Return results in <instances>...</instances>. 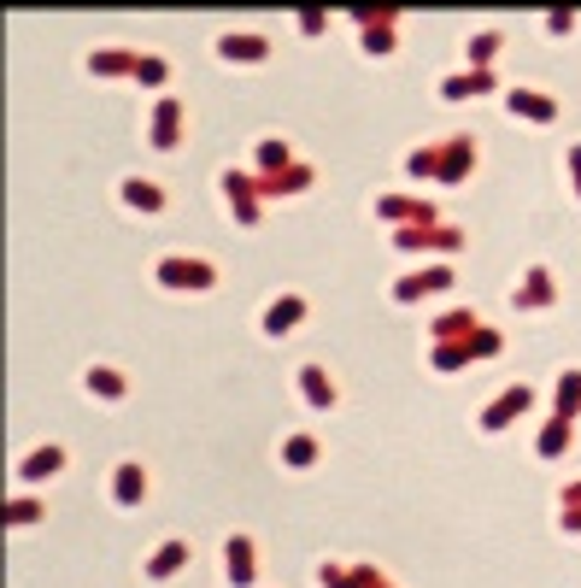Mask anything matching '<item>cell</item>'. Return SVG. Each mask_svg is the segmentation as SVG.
I'll list each match as a JSON object with an SVG mask.
<instances>
[{
  "mask_svg": "<svg viewBox=\"0 0 581 588\" xmlns=\"http://www.w3.org/2000/svg\"><path fill=\"white\" fill-rule=\"evenodd\" d=\"M153 283L170 295H206V289H217V265L200 260V253H159Z\"/></svg>",
  "mask_w": 581,
  "mask_h": 588,
  "instance_id": "obj_1",
  "label": "cell"
},
{
  "mask_svg": "<svg viewBox=\"0 0 581 588\" xmlns=\"http://www.w3.org/2000/svg\"><path fill=\"white\" fill-rule=\"evenodd\" d=\"M217 189H224V200H229V218H236L241 229H253L258 218H265V195H258V177H253V171L224 165V171H217Z\"/></svg>",
  "mask_w": 581,
  "mask_h": 588,
  "instance_id": "obj_2",
  "label": "cell"
},
{
  "mask_svg": "<svg viewBox=\"0 0 581 588\" xmlns=\"http://www.w3.org/2000/svg\"><path fill=\"white\" fill-rule=\"evenodd\" d=\"M476 160H482L476 136H446V141H434V171H429V183H441V189H458V183L476 171Z\"/></svg>",
  "mask_w": 581,
  "mask_h": 588,
  "instance_id": "obj_3",
  "label": "cell"
},
{
  "mask_svg": "<svg viewBox=\"0 0 581 588\" xmlns=\"http://www.w3.org/2000/svg\"><path fill=\"white\" fill-rule=\"evenodd\" d=\"M188 136V107L177 95H159V107L148 112V148L153 153H177Z\"/></svg>",
  "mask_w": 581,
  "mask_h": 588,
  "instance_id": "obj_4",
  "label": "cell"
},
{
  "mask_svg": "<svg viewBox=\"0 0 581 588\" xmlns=\"http://www.w3.org/2000/svg\"><path fill=\"white\" fill-rule=\"evenodd\" d=\"M529 406H534V389H529V383H505V389L482 406V418H476V424H482V436H500V429H511Z\"/></svg>",
  "mask_w": 581,
  "mask_h": 588,
  "instance_id": "obj_5",
  "label": "cell"
},
{
  "mask_svg": "<svg viewBox=\"0 0 581 588\" xmlns=\"http://www.w3.org/2000/svg\"><path fill=\"white\" fill-rule=\"evenodd\" d=\"M148 489H153V477H148V465H141V459H118V465H112V477H106L112 506H124V512L148 506Z\"/></svg>",
  "mask_w": 581,
  "mask_h": 588,
  "instance_id": "obj_6",
  "label": "cell"
},
{
  "mask_svg": "<svg viewBox=\"0 0 581 588\" xmlns=\"http://www.w3.org/2000/svg\"><path fill=\"white\" fill-rule=\"evenodd\" d=\"M188 565H194V541H188V536H165L148 559H141V577H148V583H170V577H182Z\"/></svg>",
  "mask_w": 581,
  "mask_h": 588,
  "instance_id": "obj_7",
  "label": "cell"
},
{
  "mask_svg": "<svg viewBox=\"0 0 581 588\" xmlns=\"http://www.w3.org/2000/svg\"><path fill=\"white\" fill-rule=\"evenodd\" d=\"M376 218L394 229H417V224H441V207L417 195H376Z\"/></svg>",
  "mask_w": 581,
  "mask_h": 588,
  "instance_id": "obj_8",
  "label": "cell"
},
{
  "mask_svg": "<svg viewBox=\"0 0 581 588\" xmlns=\"http://www.w3.org/2000/svg\"><path fill=\"white\" fill-rule=\"evenodd\" d=\"M394 248H400V253H458V248H464V229H453V224L394 229Z\"/></svg>",
  "mask_w": 581,
  "mask_h": 588,
  "instance_id": "obj_9",
  "label": "cell"
},
{
  "mask_svg": "<svg viewBox=\"0 0 581 588\" xmlns=\"http://www.w3.org/2000/svg\"><path fill=\"white\" fill-rule=\"evenodd\" d=\"M453 283H458V271L434 260V265H424V271H412V277H400V283H394V300H400V306H417V300H429V295H446Z\"/></svg>",
  "mask_w": 581,
  "mask_h": 588,
  "instance_id": "obj_10",
  "label": "cell"
},
{
  "mask_svg": "<svg viewBox=\"0 0 581 588\" xmlns=\"http://www.w3.org/2000/svg\"><path fill=\"white\" fill-rule=\"evenodd\" d=\"M212 53L224 65H265L270 60V36H258V30H224L212 41Z\"/></svg>",
  "mask_w": 581,
  "mask_h": 588,
  "instance_id": "obj_11",
  "label": "cell"
},
{
  "mask_svg": "<svg viewBox=\"0 0 581 588\" xmlns=\"http://www.w3.org/2000/svg\"><path fill=\"white\" fill-rule=\"evenodd\" d=\"M511 306H522V312H546V306H558V283H552V265L534 260L529 271H522L517 289H511Z\"/></svg>",
  "mask_w": 581,
  "mask_h": 588,
  "instance_id": "obj_12",
  "label": "cell"
},
{
  "mask_svg": "<svg viewBox=\"0 0 581 588\" xmlns=\"http://www.w3.org/2000/svg\"><path fill=\"white\" fill-rule=\"evenodd\" d=\"M65 459H71L65 441H41V448H30L18 459V483H24V489H41V483H53L65 471Z\"/></svg>",
  "mask_w": 581,
  "mask_h": 588,
  "instance_id": "obj_13",
  "label": "cell"
},
{
  "mask_svg": "<svg viewBox=\"0 0 581 588\" xmlns=\"http://www.w3.org/2000/svg\"><path fill=\"white\" fill-rule=\"evenodd\" d=\"M224 583L229 588H258V548H253V536H229L224 541Z\"/></svg>",
  "mask_w": 581,
  "mask_h": 588,
  "instance_id": "obj_14",
  "label": "cell"
},
{
  "mask_svg": "<svg viewBox=\"0 0 581 588\" xmlns=\"http://www.w3.org/2000/svg\"><path fill=\"white\" fill-rule=\"evenodd\" d=\"M353 18H358V48H365V53L388 60V53L400 48V30H394L400 12H353Z\"/></svg>",
  "mask_w": 581,
  "mask_h": 588,
  "instance_id": "obj_15",
  "label": "cell"
},
{
  "mask_svg": "<svg viewBox=\"0 0 581 588\" xmlns=\"http://www.w3.org/2000/svg\"><path fill=\"white\" fill-rule=\"evenodd\" d=\"M300 324H306V295H294V289H288V295H276L270 306H265V318H258V329H265L270 341L294 336Z\"/></svg>",
  "mask_w": 581,
  "mask_h": 588,
  "instance_id": "obj_16",
  "label": "cell"
},
{
  "mask_svg": "<svg viewBox=\"0 0 581 588\" xmlns=\"http://www.w3.org/2000/svg\"><path fill=\"white\" fill-rule=\"evenodd\" d=\"M505 112L511 118H522V124H552V118H564V107L552 95H541V89H505Z\"/></svg>",
  "mask_w": 581,
  "mask_h": 588,
  "instance_id": "obj_17",
  "label": "cell"
},
{
  "mask_svg": "<svg viewBox=\"0 0 581 588\" xmlns=\"http://www.w3.org/2000/svg\"><path fill=\"white\" fill-rule=\"evenodd\" d=\"M294 389H300V400H306L312 412H336V377H329V365H300V377H294Z\"/></svg>",
  "mask_w": 581,
  "mask_h": 588,
  "instance_id": "obj_18",
  "label": "cell"
},
{
  "mask_svg": "<svg viewBox=\"0 0 581 588\" xmlns=\"http://www.w3.org/2000/svg\"><path fill=\"white\" fill-rule=\"evenodd\" d=\"M83 395L100 400V406H118V400H129V377L118 365H89L83 371Z\"/></svg>",
  "mask_w": 581,
  "mask_h": 588,
  "instance_id": "obj_19",
  "label": "cell"
},
{
  "mask_svg": "<svg viewBox=\"0 0 581 588\" xmlns=\"http://www.w3.org/2000/svg\"><path fill=\"white\" fill-rule=\"evenodd\" d=\"M118 200H124V212H136V218H159V212H165V189H159L153 177H124Z\"/></svg>",
  "mask_w": 581,
  "mask_h": 588,
  "instance_id": "obj_20",
  "label": "cell"
},
{
  "mask_svg": "<svg viewBox=\"0 0 581 588\" xmlns=\"http://www.w3.org/2000/svg\"><path fill=\"white\" fill-rule=\"evenodd\" d=\"M493 89H500V71H453V77H441V100H476Z\"/></svg>",
  "mask_w": 581,
  "mask_h": 588,
  "instance_id": "obj_21",
  "label": "cell"
},
{
  "mask_svg": "<svg viewBox=\"0 0 581 588\" xmlns=\"http://www.w3.org/2000/svg\"><path fill=\"white\" fill-rule=\"evenodd\" d=\"M312 183H317V171L306 165V160H294V165H282V171H276V177H258V195H306L312 189Z\"/></svg>",
  "mask_w": 581,
  "mask_h": 588,
  "instance_id": "obj_22",
  "label": "cell"
},
{
  "mask_svg": "<svg viewBox=\"0 0 581 588\" xmlns=\"http://www.w3.org/2000/svg\"><path fill=\"white\" fill-rule=\"evenodd\" d=\"M376 577H382L376 565H336V559L317 565V588H370Z\"/></svg>",
  "mask_w": 581,
  "mask_h": 588,
  "instance_id": "obj_23",
  "label": "cell"
},
{
  "mask_svg": "<svg viewBox=\"0 0 581 588\" xmlns=\"http://www.w3.org/2000/svg\"><path fill=\"white\" fill-rule=\"evenodd\" d=\"M89 77L94 83H112V77H129V65H136V48H89Z\"/></svg>",
  "mask_w": 581,
  "mask_h": 588,
  "instance_id": "obj_24",
  "label": "cell"
},
{
  "mask_svg": "<svg viewBox=\"0 0 581 588\" xmlns=\"http://www.w3.org/2000/svg\"><path fill=\"white\" fill-rule=\"evenodd\" d=\"M282 165H294V148H288L282 136H258L253 141V165L247 171H253V177H276Z\"/></svg>",
  "mask_w": 581,
  "mask_h": 588,
  "instance_id": "obj_25",
  "label": "cell"
},
{
  "mask_svg": "<svg viewBox=\"0 0 581 588\" xmlns=\"http://www.w3.org/2000/svg\"><path fill=\"white\" fill-rule=\"evenodd\" d=\"M534 453H541V459H564V453H576V424H570V418H546V424H541V436H534Z\"/></svg>",
  "mask_w": 581,
  "mask_h": 588,
  "instance_id": "obj_26",
  "label": "cell"
},
{
  "mask_svg": "<svg viewBox=\"0 0 581 588\" xmlns=\"http://www.w3.org/2000/svg\"><path fill=\"white\" fill-rule=\"evenodd\" d=\"M552 418H581V371H558V383H552Z\"/></svg>",
  "mask_w": 581,
  "mask_h": 588,
  "instance_id": "obj_27",
  "label": "cell"
},
{
  "mask_svg": "<svg viewBox=\"0 0 581 588\" xmlns=\"http://www.w3.org/2000/svg\"><path fill=\"white\" fill-rule=\"evenodd\" d=\"M317 459H324V441H317V436H306V429L282 436V465H288V471H312Z\"/></svg>",
  "mask_w": 581,
  "mask_h": 588,
  "instance_id": "obj_28",
  "label": "cell"
},
{
  "mask_svg": "<svg viewBox=\"0 0 581 588\" xmlns=\"http://www.w3.org/2000/svg\"><path fill=\"white\" fill-rule=\"evenodd\" d=\"M500 53H505V30H476L470 41H464V60H470V71H493Z\"/></svg>",
  "mask_w": 581,
  "mask_h": 588,
  "instance_id": "obj_29",
  "label": "cell"
},
{
  "mask_svg": "<svg viewBox=\"0 0 581 588\" xmlns=\"http://www.w3.org/2000/svg\"><path fill=\"white\" fill-rule=\"evenodd\" d=\"M476 324H482V318H476L470 306H458V312H441V318L429 324V341H464Z\"/></svg>",
  "mask_w": 581,
  "mask_h": 588,
  "instance_id": "obj_30",
  "label": "cell"
},
{
  "mask_svg": "<svg viewBox=\"0 0 581 588\" xmlns=\"http://www.w3.org/2000/svg\"><path fill=\"white\" fill-rule=\"evenodd\" d=\"M129 83H141V89H165V83H170V60H165V53H136Z\"/></svg>",
  "mask_w": 581,
  "mask_h": 588,
  "instance_id": "obj_31",
  "label": "cell"
},
{
  "mask_svg": "<svg viewBox=\"0 0 581 588\" xmlns=\"http://www.w3.org/2000/svg\"><path fill=\"white\" fill-rule=\"evenodd\" d=\"M48 518V500L41 495H18V500H7V529H30Z\"/></svg>",
  "mask_w": 581,
  "mask_h": 588,
  "instance_id": "obj_32",
  "label": "cell"
},
{
  "mask_svg": "<svg viewBox=\"0 0 581 588\" xmlns=\"http://www.w3.org/2000/svg\"><path fill=\"white\" fill-rule=\"evenodd\" d=\"M470 365V353H464V341H429V371H441V377H453V371Z\"/></svg>",
  "mask_w": 581,
  "mask_h": 588,
  "instance_id": "obj_33",
  "label": "cell"
},
{
  "mask_svg": "<svg viewBox=\"0 0 581 588\" xmlns=\"http://www.w3.org/2000/svg\"><path fill=\"white\" fill-rule=\"evenodd\" d=\"M500 348H505V336H500L493 324H476L470 336H464V353H470V360H493Z\"/></svg>",
  "mask_w": 581,
  "mask_h": 588,
  "instance_id": "obj_34",
  "label": "cell"
},
{
  "mask_svg": "<svg viewBox=\"0 0 581 588\" xmlns=\"http://www.w3.org/2000/svg\"><path fill=\"white\" fill-rule=\"evenodd\" d=\"M429 171H434V141H429V148H412V153H405V177H417V183H424Z\"/></svg>",
  "mask_w": 581,
  "mask_h": 588,
  "instance_id": "obj_35",
  "label": "cell"
},
{
  "mask_svg": "<svg viewBox=\"0 0 581 588\" xmlns=\"http://www.w3.org/2000/svg\"><path fill=\"white\" fill-rule=\"evenodd\" d=\"M576 30V7H552L546 12V36H570Z\"/></svg>",
  "mask_w": 581,
  "mask_h": 588,
  "instance_id": "obj_36",
  "label": "cell"
},
{
  "mask_svg": "<svg viewBox=\"0 0 581 588\" xmlns=\"http://www.w3.org/2000/svg\"><path fill=\"white\" fill-rule=\"evenodd\" d=\"M324 30H329V12H317V7L300 12V36H324Z\"/></svg>",
  "mask_w": 581,
  "mask_h": 588,
  "instance_id": "obj_37",
  "label": "cell"
},
{
  "mask_svg": "<svg viewBox=\"0 0 581 588\" xmlns=\"http://www.w3.org/2000/svg\"><path fill=\"white\" fill-rule=\"evenodd\" d=\"M558 529L564 536H581V506H558Z\"/></svg>",
  "mask_w": 581,
  "mask_h": 588,
  "instance_id": "obj_38",
  "label": "cell"
},
{
  "mask_svg": "<svg viewBox=\"0 0 581 588\" xmlns=\"http://www.w3.org/2000/svg\"><path fill=\"white\" fill-rule=\"evenodd\" d=\"M558 506H581V477H576V483H564V489H558Z\"/></svg>",
  "mask_w": 581,
  "mask_h": 588,
  "instance_id": "obj_39",
  "label": "cell"
},
{
  "mask_svg": "<svg viewBox=\"0 0 581 588\" xmlns=\"http://www.w3.org/2000/svg\"><path fill=\"white\" fill-rule=\"evenodd\" d=\"M570 177H576V195H581V141L570 148Z\"/></svg>",
  "mask_w": 581,
  "mask_h": 588,
  "instance_id": "obj_40",
  "label": "cell"
},
{
  "mask_svg": "<svg viewBox=\"0 0 581 588\" xmlns=\"http://www.w3.org/2000/svg\"><path fill=\"white\" fill-rule=\"evenodd\" d=\"M370 588H394V583H388V577H376V583H370Z\"/></svg>",
  "mask_w": 581,
  "mask_h": 588,
  "instance_id": "obj_41",
  "label": "cell"
}]
</instances>
